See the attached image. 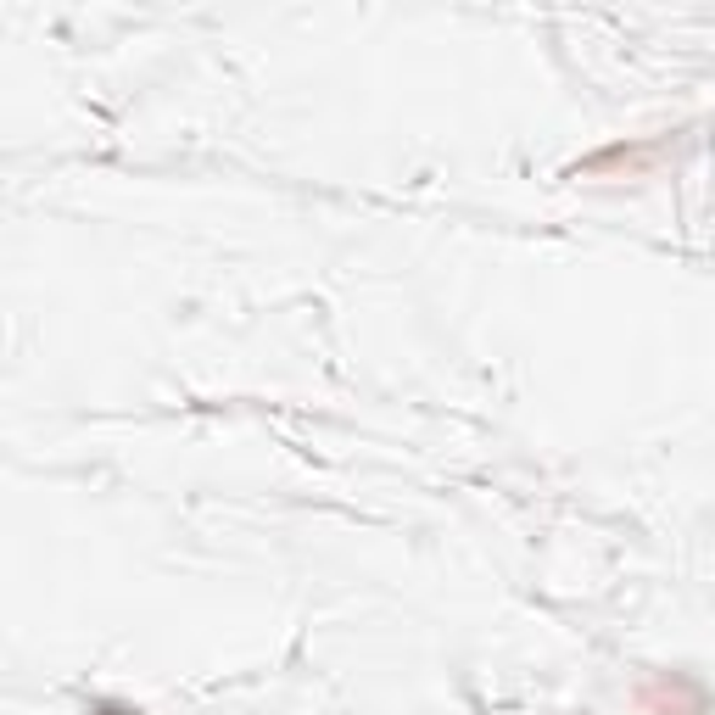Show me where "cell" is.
I'll return each instance as SVG.
<instances>
[{"mask_svg":"<svg viewBox=\"0 0 715 715\" xmlns=\"http://www.w3.org/2000/svg\"><path fill=\"white\" fill-rule=\"evenodd\" d=\"M95 710H101V715H140V710H129V704H112V699H95Z\"/></svg>","mask_w":715,"mask_h":715,"instance_id":"1","label":"cell"}]
</instances>
